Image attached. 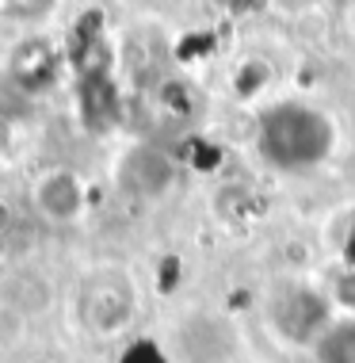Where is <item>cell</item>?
Masks as SVG:
<instances>
[{"label":"cell","instance_id":"cell-10","mask_svg":"<svg viewBox=\"0 0 355 363\" xmlns=\"http://www.w3.org/2000/svg\"><path fill=\"white\" fill-rule=\"evenodd\" d=\"M268 77H271L268 62H260V57H249V62H244L241 69L233 73V88H237V96H241V100H252V96L260 92L264 84H268Z\"/></svg>","mask_w":355,"mask_h":363},{"label":"cell","instance_id":"cell-4","mask_svg":"<svg viewBox=\"0 0 355 363\" xmlns=\"http://www.w3.org/2000/svg\"><path fill=\"white\" fill-rule=\"evenodd\" d=\"M35 211L54 225H69L84 214V180L73 169H46L35 180Z\"/></svg>","mask_w":355,"mask_h":363},{"label":"cell","instance_id":"cell-6","mask_svg":"<svg viewBox=\"0 0 355 363\" xmlns=\"http://www.w3.org/2000/svg\"><path fill=\"white\" fill-rule=\"evenodd\" d=\"M118 180L123 188L137 195V199H157L172 188L176 169H172V157L153 150V145H137L123 157V169H118Z\"/></svg>","mask_w":355,"mask_h":363},{"label":"cell","instance_id":"cell-3","mask_svg":"<svg viewBox=\"0 0 355 363\" xmlns=\"http://www.w3.org/2000/svg\"><path fill=\"white\" fill-rule=\"evenodd\" d=\"M176 352L184 363H233L237 337L218 313H191L176 329Z\"/></svg>","mask_w":355,"mask_h":363},{"label":"cell","instance_id":"cell-1","mask_svg":"<svg viewBox=\"0 0 355 363\" xmlns=\"http://www.w3.org/2000/svg\"><path fill=\"white\" fill-rule=\"evenodd\" d=\"M332 153H337V119L310 100H275L256 119V157L271 172H313Z\"/></svg>","mask_w":355,"mask_h":363},{"label":"cell","instance_id":"cell-12","mask_svg":"<svg viewBox=\"0 0 355 363\" xmlns=\"http://www.w3.org/2000/svg\"><path fill=\"white\" fill-rule=\"evenodd\" d=\"M225 16H256L268 8V0H214Z\"/></svg>","mask_w":355,"mask_h":363},{"label":"cell","instance_id":"cell-8","mask_svg":"<svg viewBox=\"0 0 355 363\" xmlns=\"http://www.w3.org/2000/svg\"><path fill=\"white\" fill-rule=\"evenodd\" d=\"M12 69H16V81L23 88H31V92L35 88H46L54 81V50H50V43H46V38H27V43H19Z\"/></svg>","mask_w":355,"mask_h":363},{"label":"cell","instance_id":"cell-9","mask_svg":"<svg viewBox=\"0 0 355 363\" xmlns=\"http://www.w3.org/2000/svg\"><path fill=\"white\" fill-rule=\"evenodd\" d=\"M313 363H355V313H344L310 348Z\"/></svg>","mask_w":355,"mask_h":363},{"label":"cell","instance_id":"cell-5","mask_svg":"<svg viewBox=\"0 0 355 363\" xmlns=\"http://www.w3.org/2000/svg\"><path fill=\"white\" fill-rule=\"evenodd\" d=\"M84 321L96 333H118L130 321L134 313V291L123 276H100L84 287V302H81Z\"/></svg>","mask_w":355,"mask_h":363},{"label":"cell","instance_id":"cell-13","mask_svg":"<svg viewBox=\"0 0 355 363\" xmlns=\"http://www.w3.org/2000/svg\"><path fill=\"white\" fill-rule=\"evenodd\" d=\"M283 4H291V8H302V4H313V0H283Z\"/></svg>","mask_w":355,"mask_h":363},{"label":"cell","instance_id":"cell-11","mask_svg":"<svg viewBox=\"0 0 355 363\" xmlns=\"http://www.w3.org/2000/svg\"><path fill=\"white\" fill-rule=\"evenodd\" d=\"M57 0H8V16L12 19H23V23H35V19L50 16Z\"/></svg>","mask_w":355,"mask_h":363},{"label":"cell","instance_id":"cell-14","mask_svg":"<svg viewBox=\"0 0 355 363\" xmlns=\"http://www.w3.org/2000/svg\"><path fill=\"white\" fill-rule=\"evenodd\" d=\"M348 12H351V27H355V0H351V8H348Z\"/></svg>","mask_w":355,"mask_h":363},{"label":"cell","instance_id":"cell-7","mask_svg":"<svg viewBox=\"0 0 355 363\" xmlns=\"http://www.w3.org/2000/svg\"><path fill=\"white\" fill-rule=\"evenodd\" d=\"M77 100H81V115H84L88 126H103L115 115V81H111V69L77 73Z\"/></svg>","mask_w":355,"mask_h":363},{"label":"cell","instance_id":"cell-2","mask_svg":"<svg viewBox=\"0 0 355 363\" xmlns=\"http://www.w3.org/2000/svg\"><path fill=\"white\" fill-rule=\"evenodd\" d=\"M332 321H337V306H332L329 291L317 283L287 279L268 298V325L291 348H313Z\"/></svg>","mask_w":355,"mask_h":363}]
</instances>
